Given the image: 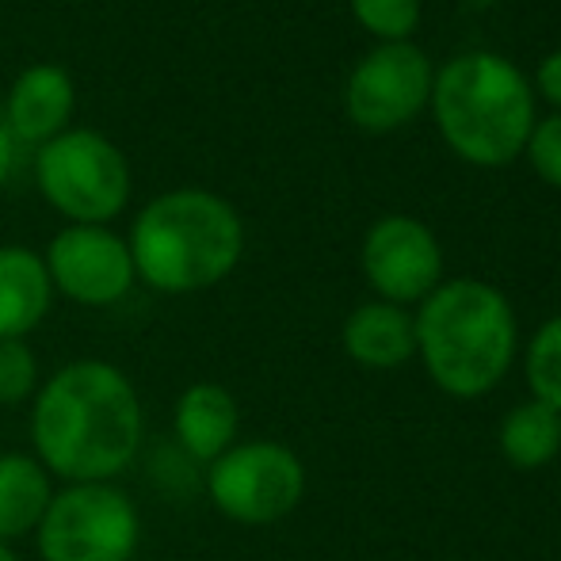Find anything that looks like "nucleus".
I'll return each mask as SVG.
<instances>
[{
    "label": "nucleus",
    "instance_id": "obj_1",
    "mask_svg": "<svg viewBox=\"0 0 561 561\" xmlns=\"http://www.w3.org/2000/svg\"><path fill=\"white\" fill-rule=\"evenodd\" d=\"M141 432L138 390L104 359H77L54 370L31 409L35 458L69 485L118 478L138 455Z\"/></svg>",
    "mask_w": 561,
    "mask_h": 561
},
{
    "label": "nucleus",
    "instance_id": "obj_2",
    "mask_svg": "<svg viewBox=\"0 0 561 561\" xmlns=\"http://www.w3.org/2000/svg\"><path fill=\"white\" fill-rule=\"evenodd\" d=\"M134 275L161 295H195L233 275L244 252V222L222 195L176 187L138 210L126 237Z\"/></svg>",
    "mask_w": 561,
    "mask_h": 561
},
{
    "label": "nucleus",
    "instance_id": "obj_3",
    "mask_svg": "<svg viewBox=\"0 0 561 561\" xmlns=\"http://www.w3.org/2000/svg\"><path fill=\"white\" fill-rule=\"evenodd\" d=\"M416 352L432 382L450 398H481L508 375L516 359V313L496 287L447 279L421 302Z\"/></svg>",
    "mask_w": 561,
    "mask_h": 561
},
{
    "label": "nucleus",
    "instance_id": "obj_4",
    "mask_svg": "<svg viewBox=\"0 0 561 561\" xmlns=\"http://www.w3.org/2000/svg\"><path fill=\"white\" fill-rule=\"evenodd\" d=\"M432 112L462 161L496 169L524 153L535 130V92L501 54H458L432 81Z\"/></svg>",
    "mask_w": 561,
    "mask_h": 561
},
{
    "label": "nucleus",
    "instance_id": "obj_5",
    "mask_svg": "<svg viewBox=\"0 0 561 561\" xmlns=\"http://www.w3.org/2000/svg\"><path fill=\"white\" fill-rule=\"evenodd\" d=\"M35 184L73 226H107L130 203V164L104 134L66 130L38 146Z\"/></svg>",
    "mask_w": 561,
    "mask_h": 561
},
{
    "label": "nucleus",
    "instance_id": "obj_6",
    "mask_svg": "<svg viewBox=\"0 0 561 561\" xmlns=\"http://www.w3.org/2000/svg\"><path fill=\"white\" fill-rule=\"evenodd\" d=\"M35 539L43 561H130L141 542V516L112 481H84L50 496Z\"/></svg>",
    "mask_w": 561,
    "mask_h": 561
},
{
    "label": "nucleus",
    "instance_id": "obj_7",
    "mask_svg": "<svg viewBox=\"0 0 561 561\" xmlns=\"http://www.w3.org/2000/svg\"><path fill=\"white\" fill-rule=\"evenodd\" d=\"M207 493L226 519L267 527L298 508L306 493V466L290 447L272 439L233 444L207 466Z\"/></svg>",
    "mask_w": 561,
    "mask_h": 561
},
{
    "label": "nucleus",
    "instance_id": "obj_8",
    "mask_svg": "<svg viewBox=\"0 0 561 561\" xmlns=\"http://www.w3.org/2000/svg\"><path fill=\"white\" fill-rule=\"evenodd\" d=\"M428 54L413 43H382L355 66L344 89V107L355 126L386 134L405 126L432 100Z\"/></svg>",
    "mask_w": 561,
    "mask_h": 561
},
{
    "label": "nucleus",
    "instance_id": "obj_9",
    "mask_svg": "<svg viewBox=\"0 0 561 561\" xmlns=\"http://www.w3.org/2000/svg\"><path fill=\"white\" fill-rule=\"evenodd\" d=\"M50 287L77 306H115L134 287V260L126 237L107 226H66L43 256Z\"/></svg>",
    "mask_w": 561,
    "mask_h": 561
},
{
    "label": "nucleus",
    "instance_id": "obj_10",
    "mask_svg": "<svg viewBox=\"0 0 561 561\" xmlns=\"http://www.w3.org/2000/svg\"><path fill=\"white\" fill-rule=\"evenodd\" d=\"M363 272L382 302H424L444 283V249L416 218H378L363 237Z\"/></svg>",
    "mask_w": 561,
    "mask_h": 561
},
{
    "label": "nucleus",
    "instance_id": "obj_11",
    "mask_svg": "<svg viewBox=\"0 0 561 561\" xmlns=\"http://www.w3.org/2000/svg\"><path fill=\"white\" fill-rule=\"evenodd\" d=\"M77 107L73 77L54 61L27 66L4 96V130L20 146H46L69 130Z\"/></svg>",
    "mask_w": 561,
    "mask_h": 561
},
{
    "label": "nucleus",
    "instance_id": "obj_12",
    "mask_svg": "<svg viewBox=\"0 0 561 561\" xmlns=\"http://www.w3.org/2000/svg\"><path fill=\"white\" fill-rule=\"evenodd\" d=\"M237 428H241V409L237 398L218 382H195L180 393L176 413H172V432L176 444L199 462H215L237 444Z\"/></svg>",
    "mask_w": 561,
    "mask_h": 561
},
{
    "label": "nucleus",
    "instance_id": "obj_13",
    "mask_svg": "<svg viewBox=\"0 0 561 561\" xmlns=\"http://www.w3.org/2000/svg\"><path fill=\"white\" fill-rule=\"evenodd\" d=\"M54 287L38 252L23 244L0 249V340H27L50 313Z\"/></svg>",
    "mask_w": 561,
    "mask_h": 561
},
{
    "label": "nucleus",
    "instance_id": "obj_14",
    "mask_svg": "<svg viewBox=\"0 0 561 561\" xmlns=\"http://www.w3.org/2000/svg\"><path fill=\"white\" fill-rule=\"evenodd\" d=\"M340 340H344V352L370 370H393L416 355L413 318L405 313V306L382 302V298L347 313Z\"/></svg>",
    "mask_w": 561,
    "mask_h": 561
},
{
    "label": "nucleus",
    "instance_id": "obj_15",
    "mask_svg": "<svg viewBox=\"0 0 561 561\" xmlns=\"http://www.w3.org/2000/svg\"><path fill=\"white\" fill-rule=\"evenodd\" d=\"M50 473L35 455H0V542L35 535L50 508Z\"/></svg>",
    "mask_w": 561,
    "mask_h": 561
},
{
    "label": "nucleus",
    "instance_id": "obj_16",
    "mask_svg": "<svg viewBox=\"0 0 561 561\" xmlns=\"http://www.w3.org/2000/svg\"><path fill=\"white\" fill-rule=\"evenodd\" d=\"M501 455L516 470H542L561 455V413L542 401H524L501 421Z\"/></svg>",
    "mask_w": 561,
    "mask_h": 561
},
{
    "label": "nucleus",
    "instance_id": "obj_17",
    "mask_svg": "<svg viewBox=\"0 0 561 561\" xmlns=\"http://www.w3.org/2000/svg\"><path fill=\"white\" fill-rule=\"evenodd\" d=\"M527 386H531L535 401L550 405L561 413V318H550L539 333L527 344Z\"/></svg>",
    "mask_w": 561,
    "mask_h": 561
},
{
    "label": "nucleus",
    "instance_id": "obj_18",
    "mask_svg": "<svg viewBox=\"0 0 561 561\" xmlns=\"http://www.w3.org/2000/svg\"><path fill=\"white\" fill-rule=\"evenodd\" d=\"M352 12L382 43H405L421 23V0H352Z\"/></svg>",
    "mask_w": 561,
    "mask_h": 561
},
{
    "label": "nucleus",
    "instance_id": "obj_19",
    "mask_svg": "<svg viewBox=\"0 0 561 561\" xmlns=\"http://www.w3.org/2000/svg\"><path fill=\"white\" fill-rule=\"evenodd\" d=\"M38 393V355L27 340H0V405L15 409Z\"/></svg>",
    "mask_w": 561,
    "mask_h": 561
},
{
    "label": "nucleus",
    "instance_id": "obj_20",
    "mask_svg": "<svg viewBox=\"0 0 561 561\" xmlns=\"http://www.w3.org/2000/svg\"><path fill=\"white\" fill-rule=\"evenodd\" d=\"M527 157H531L535 172L547 184L561 187V115H550L542 123H535L531 138H527Z\"/></svg>",
    "mask_w": 561,
    "mask_h": 561
},
{
    "label": "nucleus",
    "instance_id": "obj_21",
    "mask_svg": "<svg viewBox=\"0 0 561 561\" xmlns=\"http://www.w3.org/2000/svg\"><path fill=\"white\" fill-rule=\"evenodd\" d=\"M539 92L550 100V104L561 112V50L550 54L547 61L539 66Z\"/></svg>",
    "mask_w": 561,
    "mask_h": 561
},
{
    "label": "nucleus",
    "instance_id": "obj_22",
    "mask_svg": "<svg viewBox=\"0 0 561 561\" xmlns=\"http://www.w3.org/2000/svg\"><path fill=\"white\" fill-rule=\"evenodd\" d=\"M15 164H20V141H15L12 134L4 130V123H0V187L12 180Z\"/></svg>",
    "mask_w": 561,
    "mask_h": 561
},
{
    "label": "nucleus",
    "instance_id": "obj_23",
    "mask_svg": "<svg viewBox=\"0 0 561 561\" xmlns=\"http://www.w3.org/2000/svg\"><path fill=\"white\" fill-rule=\"evenodd\" d=\"M0 561H20L12 554V547H8V542H0Z\"/></svg>",
    "mask_w": 561,
    "mask_h": 561
}]
</instances>
